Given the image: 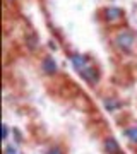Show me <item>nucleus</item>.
Instances as JSON below:
<instances>
[{
	"instance_id": "f257e3e1",
	"label": "nucleus",
	"mask_w": 137,
	"mask_h": 154,
	"mask_svg": "<svg viewBox=\"0 0 137 154\" xmlns=\"http://www.w3.org/2000/svg\"><path fill=\"white\" fill-rule=\"evenodd\" d=\"M132 43H134V36L129 31H123L117 36V45H120L122 48H130Z\"/></svg>"
},
{
	"instance_id": "f03ea898",
	"label": "nucleus",
	"mask_w": 137,
	"mask_h": 154,
	"mask_svg": "<svg viewBox=\"0 0 137 154\" xmlns=\"http://www.w3.org/2000/svg\"><path fill=\"white\" fill-rule=\"evenodd\" d=\"M104 147H106V151L110 154H120V146H118V142H117L115 139H106Z\"/></svg>"
},
{
	"instance_id": "7ed1b4c3",
	"label": "nucleus",
	"mask_w": 137,
	"mask_h": 154,
	"mask_svg": "<svg viewBox=\"0 0 137 154\" xmlns=\"http://www.w3.org/2000/svg\"><path fill=\"white\" fill-rule=\"evenodd\" d=\"M43 72H46V74H53V72H57V63L53 62V58L46 57V58L43 60Z\"/></svg>"
},
{
	"instance_id": "20e7f679",
	"label": "nucleus",
	"mask_w": 137,
	"mask_h": 154,
	"mask_svg": "<svg viewBox=\"0 0 137 154\" xmlns=\"http://www.w3.org/2000/svg\"><path fill=\"white\" fill-rule=\"evenodd\" d=\"M106 19H117V17L122 16V11L120 9H117V7H111V9H106Z\"/></svg>"
},
{
	"instance_id": "39448f33",
	"label": "nucleus",
	"mask_w": 137,
	"mask_h": 154,
	"mask_svg": "<svg viewBox=\"0 0 137 154\" xmlns=\"http://www.w3.org/2000/svg\"><path fill=\"white\" fill-rule=\"evenodd\" d=\"M82 75L86 77V79H89L91 82H94V81L98 79V74H94L93 69H84V70H82Z\"/></svg>"
},
{
	"instance_id": "423d86ee",
	"label": "nucleus",
	"mask_w": 137,
	"mask_h": 154,
	"mask_svg": "<svg viewBox=\"0 0 137 154\" xmlns=\"http://www.w3.org/2000/svg\"><path fill=\"white\" fill-rule=\"evenodd\" d=\"M72 62H74V65H76L77 69H81V70H84V65H86V60H84L82 57H79V55H74V57H72Z\"/></svg>"
},
{
	"instance_id": "0eeeda50",
	"label": "nucleus",
	"mask_w": 137,
	"mask_h": 154,
	"mask_svg": "<svg viewBox=\"0 0 137 154\" xmlns=\"http://www.w3.org/2000/svg\"><path fill=\"white\" fill-rule=\"evenodd\" d=\"M127 137L130 139L132 142H137V127H132V128H127L125 132H123Z\"/></svg>"
},
{
	"instance_id": "6e6552de",
	"label": "nucleus",
	"mask_w": 137,
	"mask_h": 154,
	"mask_svg": "<svg viewBox=\"0 0 137 154\" xmlns=\"http://www.w3.org/2000/svg\"><path fill=\"white\" fill-rule=\"evenodd\" d=\"M7 137V128H5V125H2V139H5Z\"/></svg>"
},
{
	"instance_id": "1a4fd4ad",
	"label": "nucleus",
	"mask_w": 137,
	"mask_h": 154,
	"mask_svg": "<svg viewBox=\"0 0 137 154\" xmlns=\"http://www.w3.org/2000/svg\"><path fill=\"white\" fill-rule=\"evenodd\" d=\"M48 154H62V152H60V149H51Z\"/></svg>"
},
{
	"instance_id": "9d476101",
	"label": "nucleus",
	"mask_w": 137,
	"mask_h": 154,
	"mask_svg": "<svg viewBox=\"0 0 137 154\" xmlns=\"http://www.w3.org/2000/svg\"><path fill=\"white\" fill-rule=\"evenodd\" d=\"M7 154H9V152H7Z\"/></svg>"
}]
</instances>
